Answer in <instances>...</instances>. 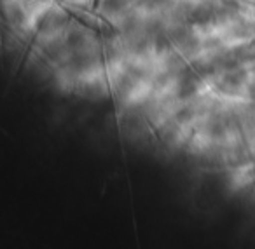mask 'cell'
I'll list each match as a JSON object with an SVG mask.
<instances>
[{"label":"cell","mask_w":255,"mask_h":249,"mask_svg":"<svg viewBox=\"0 0 255 249\" xmlns=\"http://www.w3.org/2000/svg\"><path fill=\"white\" fill-rule=\"evenodd\" d=\"M203 82V74L196 68H187L184 74L180 75L178 81V96L182 99H187L198 92L199 85Z\"/></svg>","instance_id":"6da1fadb"},{"label":"cell","mask_w":255,"mask_h":249,"mask_svg":"<svg viewBox=\"0 0 255 249\" xmlns=\"http://www.w3.org/2000/svg\"><path fill=\"white\" fill-rule=\"evenodd\" d=\"M126 5V0H103V9L107 12H119Z\"/></svg>","instance_id":"3957f363"},{"label":"cell","mask_w":255,"mask_h":249,"mask_svg":"<svg viewBox=\"0 0 255 249\" xmlns=\"http://www.w3.org/2000/svg\"><path fill=\"white\" fill-rule=\"evenodd\" d=\"M215 19V11L208 5H199L196 7L194 11L189 14V23L192 25H198V26H205L208 23H212Z\"/></svg>","instance_id":"7a4b0ae2"}]
</instances>
